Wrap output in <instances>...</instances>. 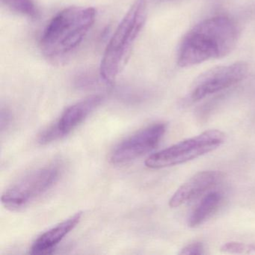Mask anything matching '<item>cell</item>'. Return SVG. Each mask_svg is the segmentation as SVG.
Masks as SVG:
<instances>
[{
    "instance_id": "30bf717a",
    "label": "cell",
    "mask_w": 255,
    "mask_h": 255,
    "mask_svg": "<svg viewBox=\"0 0 255 255\" xmlns=\"http://www.w3.org/2000/svg\"><path fill=\"white\" fill-rule=\"evenodd\" d=\"M83 213H77L74 216L61 222L51 229L41 234L32 244L31 254L46 255L51 251L69 234L81 221Z\"/></svg>"
},
{
    "instance_id": "7c38bea8",
    "label": "cell",
    "mask_w": 255,
    "mask_h": 255,
    "mask_svg": "<svg viewBox=\"0 0 255 255\" xmlns=\"http://www.w3.org/2000/svg\"><path fill=\"white\" fill-rule=\"evenodd\" d=\"M2 5L16 14L35 19L38 11L33 0H1Z\"/></svg>"
},
{
    "instance_id": "5bb4252c",
    "label": "cell",
    "mask_w": 255,
    "mask_h": 255,
    "mask_svg": "<svg viewBox=\"0 0 255 255\" xmlns=\"http://www.w3.org/2000/svg\"><path fill=\"white\" fill-rule=\"evenodd\" d=\"M179 254L183 255H204V245L200 242H194L183 247Z\"/></svg>"
},
{
    "instance_id": "8fae6325",
    "label": "cell",
    "mask_w": 255,
    "mask_h": 255,
    "mask_svg": "<svg viewBox=\"0 0 255 255\" xmlns=\"http://www.w3.org/2000/svg\"><path fill=\"white\" fill-rule=\"evenodd\" d=\"M222 195L219 192H211L203 198L189 216L188 225L197 228L210 219L220 207Z\"/></svg>"
},
{
    "instance_id": "8992f818",
    "label": "cell",
    "mask_w": 255,
    "mask_h": 255,
    "mask_svg": "<svg viewBox=\"0 0 255 255\" xmlns=\"http://www.w3.org/2000/svg\"><path fill=\"white\" fill-rule=\"evenodd\" d=\"M247 72V64L242 62L212 68L194 81L189 92V101L197 102L228 89L243 80Z\"/></svg>"
},
{
    "instance_id": "9a60e30c",
    "label": "cell",
    "mask_w": 255,
    "mask_h": 255,
    "mask_svg": "<svg viewBox=\"0 0 255 255\" xmlns=\"http://www.w3.org/2000/svg\"><path fill=\"white\" fill-rule=\"evenodd\" d=\"M11 120V116L9 112L7 110L2 109V111H1V130H2V132L8 128Z\"/></svg>"
},
{
    "instance_id": "277c9868",
    "label": "cell",
    "mask_w": 255,
    "mask_h": 255,
    "mask_svg": "<svg viewBox=\"0 0 255 255\" xmlns=\"http://www.w3.org/2000/svg\"><path fill=\"white\" fill-rule=\"evenodd\" d=\"M61 165L53 162L26 173L13 183L2 195L4 207L17 211L51 189L59 180Z\"/></svg>"
},
{
    "instance_id": "4fadbf2b",
    "label": "cell",
    "mask_w": 255,
    "mask_h": 255,
    "mask_svg": "<svg viewBox=\"0 0 255 255\" xmlns=\"http://www.w3.org/2000/svg\"><path fill=\"white\" fill-rule=\"evenodd\" d=\"M221 251L229 254H251L255 252V246L238 242H229L222 245Z\"/></svg>"
},
{
    "instance_id": "5b68a950",
    "label": "cell",
    "mask_w": 255,
    "mask_h": 255,
    "mask_svg": "<svg viewBox=\"0 0 255 255\" xmlns=\"http://www.w3.org/2000/svg\"><path fill=\"white\" fill-rule=\"evenodd\" d=\"M226 135L219 129H210L187 138L149 156L145 165L150 168L174 166L196 159L220 147Z\"/></svg>"
},
{
    "instance_id": "7a4b0ae2",
    "label": "cell",
    "mask_w": 255,
    "mask_h": 255,
    "mask_svg": "<svg viewBox=\"0 0 255 255\" xmlns=\"http://www.w3.org/2000/svg\"><path fill=\"white\" fill-rule=\"evenodd\" d=\"M96 12L90 7H69L58 13L41 36L40 47L49 59L68 56L81 44L93 26Z\"/></svg>"
},
{
    "instance_id": "ba28073f",
    "label": "cell",
    "mask_w": 255,
    "mask_h": 255,
    "mask_svg": "<svg viewBox=\"0 0 255 255\" xmlns=\"http://www.w3.org/2000/svg\"><path fill=\"white\" fill-rule=\"evenodd\" d=\"M102 97L94 95L66 109L54 125L39 135L38 141L45 144L60 139L72 132L102 102Z\"/></svg>"
},
{
    "instance_id": "52a82bcc",
    "label": "cell",
    "mask_w": 255,
    "mask_h": 255,
    "mask_svg": "<svg viewBox=\"0 0 255 255\" xmlns=\"http://www.w3.org/2000/svg\"><path fill=\"white\" fill-rule=\"evenodd\" d=\"M166 131V125L154 124L116 146L110 156L113 164L119 165L131 162L153 150L159 144Z\"/></svg>"
},
{
    "instance_id": "3957f363",
    "label": "cell",
    "mask_w": 255,
    "mask_h": 255,
    "mask_svg": "<svg viewBox=\"0 0 255 255\" xmlns=\"http://www.w3.org/2000/svg\"><path fill=\"white\" fill-rule=\"evenodd\" d=\"M147 17L145 0H137L119 23L106 47L100 67L106 83H113L126 66Z\"/></svg>"
},
{
    "instance_id": "6da1fadb",
    "label": "cell",
    "mask_w": 255,
    "mask_h": 255,
    "mask_svg": "<svg viewBox=\"0 0 255 255\" xmlns=\"http://www.w3.org/2000/svg\"><path fill=\"white\" fill-rule=\"evenodd\" d=\"M238 38V26L231 17L218 15L206 19L185 35L177 63L186 68L225 57L234 50Z\"/></svg>"
},
{
    "instance_id": "9c48e42d",
    "label": "cell",
    "mask_w": 255,
    "mask_h": 255,
    "mask_svg": "<svg viewBox=\"0 0 255 255\" xmlns=\"http://www.w3.org/2000/svg\"><path fill=\"white\" fill-rule=\"evenodd\" d=\"M224 174L219 171H205L197 173L177 189L169 200L172 208L188 204L212 189L223 179Z\"/></svg>"
}]
</instances>
